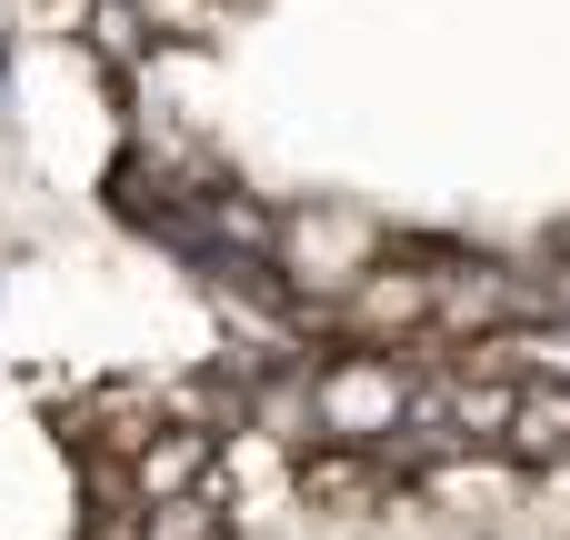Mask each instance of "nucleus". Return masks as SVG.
Masks as SVG:
<instances>
[{
	"label": "nucleus",
	"instance_id": "obj_3",
	"mask_svg": "<svg viewBox=\"0 0 570 540\" xmlns=\"http://www.w3.org/2000/svg\"><path fill=\"white\" fill-rule=\"evenodd\" d=\"M501 451H511V461H561V451H570V391H521Z\"/></svg>",
	"mask_w": 570,
	"mask_h": 540
},
{
	"label": "nucleus",
	"instance_id": "obj_4",
	"mask_svg": "<svg viewBox=\"0 0 570 540\" xmlns=\"http://www.w3.org/2000/svg\"><path fill=\"white\" fill-rule=\"evenodd\" d=\"M140 531H150V540H220V511H210L200 491H180V501H150Z\"/></svg>",
	"mask_w": 570,
	"mask_h": 540
},
{
	"label": "nucleus",
	"instance_id": "obj_1",
	"mask_svg": "<svg viewBox=\"0 0 570 540\" xmlns=\"http://www.w3.org/2000/svg\"><path fill=\"white\" fill-rule=\"evenodd\" d=\"M411 401H421V371H401L391 351H351L311 371V431L341 451H381L391 431H411Z\"/></svg>",
	"mask_w": 570,
	"mask_h": 540
},
{
	"label": "nucleus",
	"instance_id": "obj_2",
	"mask_svg": "<svg viewBox=\"0 0 570 540\" xmlns=\"http://www.w3.org/2000/svg\"><path fill=\"white\" fill-rule=\"evenodd\" d=\"M281 261H291L311 291H351V281L381 261V230H371V220L321 210V220H291V230H281Z\"/></svg>",
	"mask_w": 570,
	"mask_h": 540
}]
</instances>
